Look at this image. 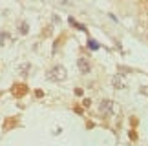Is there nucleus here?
<instances>
[{
    "instance_id": "nucleus-1",
    "label": "nucleus",
    "mask_w": 148,
    "mask_h": 146,
    "mask_svg": "<svg viewBox=\"0 0 148 146\" xmlns=\"http://www.w3.org/2000/svg\"><path fill=\"white\" fill-rule=\"evenodd\" d=\"M66 77H68L66 68L60 66V64H57V66H53V68H49L46 71V78L49 82H62V81H66Z\"/></svg>"
},
{
    "instance_id": "nucleus-2",
    "label": "nucleus",
    "mask_w": 148,
    "mask_h": 146,
    "mask_svg": "<svg viewBox=\"0 0 148 146\" xmlns=\"http://www.w3.org/2000/svg\"><path fill=\"white\" fill-rule=\"evenodd\" d=\"M99 111H101V113H104V115H113V111H115V102L110 100V99L102 100L101 106H99Z\"/></svg>"
},
{
    "instance_id": "nucleus-3",
    "label": "nucleus",
    "mask_w": 148,
    "mask_h": 146,
    "mask_svg": "<svg viewBox=\"0 0 148 146\" xmlns=\"http://www.w3.org/2000/svg\"><path fill=\"white\" fill-rule=\"evenodd\" d=\"M77 66H79V70H81V73H90L92 71V62H90V59H86V57H79L77 59Z\"/></svg>"
},
{
    "instance_id": "nucleus-4",
    "label": "nucleus",
    "mask_w": 148,
    "mask_h": 146,
    "mask_svg": "<svg viewBox=\"0 0 148 146\" xmlns=\"http://www.w3.org/2000/svg\"><path fill=\"white\" fill-rule=\"evenodd\" d=\"M112 86L115 89H124L126 88V81H124L123 75H113L112 77Z\"/></svg>"
},
{
    "instance_id": "nucleus-5",
    "label": "nucleus",
    "mask_w": 148,
    "mask_h": 146,
    "mask_svg": "<svg viewBox=\"0 0 148 146\" xmlns=\"http://www.w3.org/2000/svg\"><path fill=\"white\" fill-rule=\"evenodd\" d=\"M16 71H18L20 75H27V73L31 71V64H29V62H24V64H20L18 68H16Z\"/></svg>"
},
{
    "instance_id": "nucleus-6",
    "label": "nucleus",
    "mask_w": 148,
    "mask_h": 146,
    "mask_svg": "<svg viewBox=\"0 0 148 146\" xmlns=\"http://www.w3.org/2000/svg\"><path fill=\"white\" fill-rule=\"evenodd\" d=\"M20 33H22V35L27 33V22H22V24H20Z\"/></svg>"
},
{
    "instance_id": "nucleus-7",
    "label": "nucleus",
    "mask_w": 148,
    "mask_h": 146,
    "mask_svg": "<svg viewBox=\"0 0 148 146\" xmlns=\"http://www.w3.org/2000/svg\"><path fill=\"white\" fill-rule=\"evenodd\" d=\"M88 46L92 48V49H99V44L95 42V40H88Z\"/></svg>"
}]
</instances>
